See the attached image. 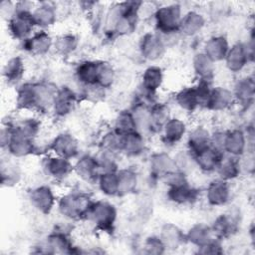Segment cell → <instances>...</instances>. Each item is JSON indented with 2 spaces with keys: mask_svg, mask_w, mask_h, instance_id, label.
I'll list each match as a JSON object with an SVG mask.
<instances>
[{
  "mask_svg": "<svg viewBox=\"0 0 255 255\" xmlns=\"http://www.w3.org/2000/svg\"><path fill=\"white\" fill-rule=\"evenodd\" d=\"M107 90L98 84L79 86V97L81 101H86L91 104H97L104 100Z\"/></svg>",
  "mask_w": 255,
  "mask_h": 255,
  "instance_id": "c3c4849f",
  "label": "cell"
},
{
  "mask_svg": "<svg viewBox=\"0 0 255 255\" xmlns=\"http://www.w3.org/2000/svg\"><path fill=\"white\" fill-rule=\"evenodd\" d=\"M215 238L209 224L198 222L194 223L185 232L186 243L191 244L193 247L198 248Z\"/></svg>",
  "mask_w": 255,
  "mask_h": 255,
  "instance_id": "f35d334b",
  "label": "cell"
},
{
  "mask_svg": "<svg viewBox=\"0 0 255 255\" xmlns=\"http://www.w3.org/2000/svg\"><path fill=\"white\" fill-rule=\"evenodd\" d=\"M182 16V7L178 3H170L156 7L152 13L154 32L159 35L179 33V25Z\"/></svg>",
  "mask_w": 255,
  "mask_h": 255,
  "instance_id": "277c9868",
  "label": "cell"
},
{
  "mask_svg": "<svg viewBox=\"0 0 255 255\" xmlns=\"http://www.w3.org/2000/svg\"><path fill=\"white\" fill-rule=\"evenodd\" d=\"M167 48L161 37L154 31L145 32L138 41V52L140 57L150 63H154L163 58Z\"/></svg>",
  "mask_w": 255,
  "mask_h": 255,
  "instance_id": "7c38bea8",
  "label": "cell"
},
{
  "mask_svg": "<svg viewBox=\"0 0 255 255\" xmlns=\"http://www.w3.org/2000/svg\"><path fill=\"white\" fill-rule=\"evenodd\" d=\"M194 75L198 81L213 82L215 76V63L212 62L202 51L196 52L191 61Z\"/></svg>",
  "mask_w": 255,
  "mask_h": 255,
  "instance_id": "836d02e7",
  "label": "cell"
},
{
  "mask_svg": "<svg viewBox=\"0 0 255 255\" xmlns=\"http://www.w3.org/2000/svg\"><path fill=\"white\" fill-rule=\"evenodd\" d=\"M249 149L247 138L243 128H231L226 129L223 142V151L225 154L241 157Z\"/></svg>",
  "mask_w": 255,
  "mask_h": 255,
  "instance_id": "7402d4cb",
  "label": "cell"
},
{
  "mask_svg": "<svg viewBox=\"0 0 255 255\" xmlns=\"http://www.w3.org/2000/svg\"><path fill=\"white\" fill-rule=\"evenodd\" d=\"M205 24L206 19L202 13L196 10H189L183 13L179 25V34L185 38L195 37L203 30Z\"/></svg>",
  "mask_w": 255,
  "mask_h": 255,
  "instance_id": "4dcf8cb0",
  "label": "cell"
},
{
  "mask_svg": "<svg viewBox=\"0 0 255 255\" xmlns=\"http://www.w3.org/2000/svg\"><path fill=\"white\" fill-rule=\"evenodd\" d=\"M163 80L164 74L161 67L157 65H149L141 74L138 89L148 95L156 97L158 90L163 84Z\"/></svg>",
  "mask_w": 255,
  "mask_h": 255,
  "instance_id": "83f0119b",
  "label": "cell"
},
{
  "mask_svg": "<svg viewBox=\"0 0 255 255\" xmlns=\"http://www.w3.org/2000/svg\"><path fill=\"white\" fill-rule=\"evenodd\" d=\"M235 101L242 112H248L255 100V81L252 75H246L238 78L231 89Z\"/></svg>",
  "mask_w": 255,
  "mask_h": 255,
  "instance_id": "4fadbf2b",
  "label": "cell"
},
{
  "mask_svg": "<svg viewBox=\"0 0 255 255\" xmlns=\"http://www.w3.org/2000/svg\"><path fill=\"white\" fill-rule=\"evenodd\" d=\"M119 194L118 197H124L133 194L138 187L139 177L133 167H120L117 171Z\"/></svg>",
  "mask_w": 255,
  "mask_h": 255,
  "instance_id": "d6a6232c",
  "label": "cell"
},
{
  "mask_svg": "<svg viewBox=\"0 0 255 255\" xmlns=\"http://www.w3.org/2000/svg\"><path fill=\"white\" fill-rule=\"evenodd\" d=\"M186 149L194 156L211 145V131L203 125H197L186 133Z\"/></svg>",
  "mask_w": 255,
  "mask_h": 255,
  "instance_id": "d4e9b609",
  "label": "cell"
},
{
  "mask_svg": "<svg viewBox=\"0 0 255 255\" xmlns=\"http://www.w3.org/2000/svg\"><path fill=\"white\" fill-rule=\"evenodd\" d=\"M122 141H123V134L117 132L112 128L107 132H105L104 135L101 137L99 142L100 151L121 155Z\"/></svg>",
  "mask_w": 255,
  "mask_h": 255,
  "instance_id": "bcb514c9",
  "label": "cell"
},
{
  "mask_svg": "<svg viewBox=\"0 0 255 255\" xmlns=\"http://www.w3.org/2000/svg\"><path fill=\"white\" fill-rule=\"evenodd\" d=\"M118 219V209L114 203L106 199L93 200L84 221L104 233H113Z\"/></svg>",
  "mask_w": 255,
  "mask_h": 255,
  "instance_id": "3957f363",
  "label": "cell"
},
{
  "mask_svg": "<svg viewBox=\"0 0 255 255\" xmlns=\"http://www.w3.org/2000/svg\"><path fill=\"white\" fill-rule=\"evenodd\" d=\"M142 253L145 254H163L166 252V249L159 238L158 235H149L144 238L141 246Z\"/></svg>",
  "mask_w": 255,
  "mask_h": 255,
  "instance_id": "f907efd6",
  "label": "cell"
},
{
  "mask_svg": "<svg viewBox=\"0 0 255 255\" xmlns=\"http://www.w3.org/2000/svg\"><path fill=\"white\" fill-rule=\"evenodd\" d=\"M33 11H17L15 10L8 22V31L11 37L19 42L29 38L36 29L32 17Z\"/></svg>",
  "mask_w": 255,
  "mask_h": 255,
  "instance_id": "5bb4252c",
  "label": "cell"
},
{
  "mask_svg": "<svg viewBox=\"0 0 255 255\" xmlns=\"http://www.w3.org/2000/svg\"><path fill=\"white\" fill-rule=\"evenodd\" d=\"M161 239L166 251H174L186 243L185 232L176 224L166 222L160 226L157 234Z\"/></svg>",
  "mask_w": 255,
  "mask_h": 255,
  "instance_id": "f546056e",
  "label": "cell"
},
{
  "mask_svg": "<svg viewBox=\"0 0 255 255\" xmlns=\"http://www.w3.org/2000/svg\"><path fill=\"white\" fill-rule=\"evenodd\" d=\"M171 118L169 107L160 102L154 103L149 109L150 134H159L165 123Z\"/></svg>",
  "mask_w": 255,
  "mask_h": 255,
  "instance_id": "ab89813d",
  "label": "cell"
},
{
  "mask_svg": "<svg viewBox=\"0 0 255 255\" xmlns=\"http://www.w3.org/2000/svg\"><path fill=\"white\" fill-rule=\"evenodd\" d=\"M74 174L85 183L96 184L101 174V167L97 155L91 153L80 154L74 162Z\"/></svg>",
  "mask_w": 255,
  "mask_h": 255,
  "instance_id": "9a60e30c",
  "label": "cell"
},
{
  "mask_svg": "<svg viewBox=\"0 0 255 255\" xmlns=\"http://www.w3.org/2000/svg\"><path fill=\"white\" fill-rule=\"evenodd\" d=\"M224 152L212 145L194 155L196 168L205 174L215 173L218 164L224 156Z\"/></svg>",
  "mask_w": 255,
  "mask_h": 255,
  "instance_id": "f1b7e54d",
  "label": "cell"
},
{
  "mask_svg": "<svg viewBox=\"0 0 255 255\" xmlns=\"http://www.w3.org/2000/svg\"><path fill=\"white\" fill-rule=\"evenodd\" d=\"M229 47V41L224 35H213L204 42L202 52L216 64L224 61Z\"/></svg>",
  "mask_w": 255,
  "mask_h": 255,
  "instance_id": "1f68e13d",
  "label": "cell"
},
{
  "mask_svg": "<svg viewBox=\"0 0 255 255\" xmlns=\"http://www.w3.org/2000/svg\"><path fill=\"white\" fill-rule=\"evenodd\" d=\"M113 129L121 134H127L136 130L135 121L130 109L121 110L117 114L114 120Z\"/></svg>",
  "mask_w": 255,
  "mask_h": 255,
  "instance_id": "b9f144b4",
  "label": "cell"
},
{
  "mask_svg": "<svg viewBox=\"0 0 255 255\" xmlns=\"http://www.w3.org/2000/svg\"><path fill=\"white\" fill-rule=\"evenodd\" d=\"M188 126L186 122L177 117H171L159 132L160 141L166 147L176 146L186 136Z\"/></svg>",
  "mask_w": 255,
  "mask_h": 255,
  "instance_id": "ffe728a7",
  "label": "cell"
},
{
  "mask_svg": "<svg viewBox=\"0 0 255 255\" xmlns=\"http://www.w3.org/2000/svg\"><path fill=\"white\" fill-rule=\"evenodd\" d=\"M231 182L216 177L212 179L205 188V199L211 207L226 206L231 201Z\"/></svg>",
  "mask_w": 255,
  "mask_h": 255,
  "instance_id": "ac0fdd59",
  "label": "cell"
},
{
  "mask_svg": "<svg viewBox=\"0 0 255 255\" xmlns=\"http://www.w3.org/2000/svg\"><path fill=\"white\" fill-rule=\"evenodd\" d=\"M15 105L19 111L37 113L38 93L36 81L24 82L17 87Z\"/></svg>",
  "mask_w": 255,
  "mask_h": 255,
  "instance_id": "603a6c76",
  "label": "cell"
},
{
  "mask_svg": "<svg viewBox=\"0 0 255 255\" xmlns=\"http://www.w3.org/2000/svg\"><path fill=\"white\" fill-rule=\"evenodd\" d=\"M147 149L146 136L138 131L123 134L121 155L134 159L142 156Z\"/></svg>",
  "mask_w": 255,
  "mask_h": 255,
  "instance_id": "4316f807",
  "label": "cell"
},
{
  "mask_svg": "<svg viewBox=\"0 0 255 255\" xmlns=\"http://www.w3.org/2000/svg\"><path fill=\"white\" fill-rule=\"evenodd\" d=\"M42 170L54 181H64L74 173V163L65 157L49 153L42 158Z\"/></svg>",
  "mask_w": 255,
  "mask_h": 255,
  "instance_id": "ba28073f",
  "label": "cell"
},
{
  "mask_svg": "<svg viewBox=\"0 0 255 255\" xmlns=\"http://www.w3.org/2000/svg\"><path fill=\"white\" fill-rule=\"evenodd\" d=\"M22 177L20 166L11 160L1 161V183L3 186L11 187L17 185Z\"/></svg>",
  "mask_w": 255,
  "mask_h": 255,
  "instance_id": "ee69618b",
  "label": "cell"
},
{
  "mask_svg": "<svg viewBox=\"0 0 255 255\" xmlns=\"http://www.w3.org/2000/svg\"><path fill=\"white\" fill-rule=\"evenodd\" d=\"M12 124L17 131L35 140L38 137L42 128V123L40 119L35 117H27L16 122H12Z\"/></svg>",
  "mask_w": 255,
  "mask_h": 255,
  "instance_id": "7bdbcfd3",
  "label": "cell"
},
{
  "mask_svg": "<svg viewBox=\"0 0 255 255\" xmlns=\"http://www.w3.org/2000/svg\"><path fill=\"white\" fill-rule=\"evenodd\" d=\"M166 199L178 206H188L195 204L200 197V189L185 182L178 185L166 186Z\"/></svg>",
  "mask_w": 255,
  "mask_h": 255,
  "instance_id": "d6986e66",
  "label": "cell"
},
{
  "mask_svg": "<svg viewBox=\"0 0 255 255\" xmlns=\"http://www.w3.org/2000/svg\"><path fill=\"white\" fill-rule=\"evenodd\" d=\"M80 101L78 92L70 86L58 87L51 114L57 119L66 118L75 111Z\"/></svg>",
  "mask_w": 255,
  "mask_h": 255,
  "instance_id": "8fae6325",
  "label": "cell"
},
{
  "mask_svg": "<svg viewBox=\"0 0 255 255\" xmlns=\"http://www.w3.org/2000/svg\"><path fill=\"white\" fill-rule=\"evenodd\" d=\"M197 251L196 253L198 254H222L224 252L223 249V241L218 239V238H213L211 241L206 243L205 245L196 248Z\"/></svg>",
  "mask_w": 255,
  "mask_h": 255,
  "instance_id": "816d5d0a",
  "label": "cell"
},
{
  "mask_svg": "<svg viewBox=\"0 0 255 255\" xmlns=\"http://www.w3.org/2000/svg\"><path fill=\"white\" fill-rule=\"evenodd\" d=\"M40 253L48 254H74L81 253V250L74 245L70 234L63 229L51 231L44 243L39 246Z\"/></svg>",
  "mask_w": 255,
  "mask_h": 255,
  "instance_id": "8992f818",
  "label": "cell"
},
{
  "mask_svg": "<svg viewBox=\"0 0 255 255\" xmlns=\"http://www.w3.org/2000/svg\"><path fill=\"white\" fill-rule=\"evenodd\" d=\"M96 184L103 195L107 197H118L119 183L117 172H102Z\"/></svg>",
  "mask_w": 255,
  "mask_h": 255,
  "instance_id": "f6af8a7d",
  "label": "cell"
},
{
  "mask_svg": "<svg viewBox=\"0 0 255 255\" xmlns=\"http://www.w3.org/2000/svg\"><path fill=\"white\" fill-rule=\"evenodd\" d=\"M20 43L25 53L33 57H43L53 50L54 38L47 30H38Z\"/></svg>",
  "mask_w": 255,
  "mask_h": 255,
  "instance_id": "e0dca14e",
  "label": "cell"
},
{
  "mask_svg": "<svg viewBox=\"0 0 255 255\" xmlns=\"http://www.w3.org/2000/svg\"><path fill=\"white\" fill-rule=\"evenodd\" d=\"M79 44V37L72 32H67L54 39L53 50L60 57H69L77 51Z\"/></svg>",
  "mask_w": 255,
  "mask_h": 255,
  "instance_id": "60d3db41",
  "label": "cell"
},
{
  "mask_svg": "<svg viewBox=\"0 0 255 255\" xmlns=\"http://www.w3.org/2000/svg\"><path fill=\"white\" fill-rule=\"evenodd\" d=\"M173 156L175 168L186 175H188L193 169L196 168L193 155L185 148L177 151Z\"/></svg>",
  "mask_w": 255,
  "mask_h": 255,
  "instance_id": "681fc988",
  "label": "cell"
},
{
  "mask_svg": "<svg viewBox=\"0 0 255 255\" xmlns=\"http://www.w3.org/2000/svg\"><path fill=\"white\" fill-rule=\"evenodd\" d=\"M235 106L232 90L224 86H212L206 105V110L214 113H222Z\"/></svg>",
  "mask_w": 255,
  "mask_h": 255,
  "instance_id": "cb8c5ba5",
  "label": "cell"
},
{
  "mask_svg": "<svg viewBox=\"0 0 255 255\" xmlns=\"http://www.w3.org/2000/svg\"><path fill=\"white\" fill-rule=\"evenodd\" d=\"M174 104L185 113H194L200 109L199 100L194 85L184 87L177 91L173 97Z\"/></svg>",
  "mask_w": 255,
  "mask_h": 255,
  "instance_id": "8d00e7d4",
  "label": "cell"
},
{
  "mask_svg": "<svg viewBox=\"0 0 255 255\" xmlns=\"http://www.w3.org/2000/svg\"><path fill=\"white\" fill-rule=\"evenodd\" d=\"M0 10L3 17H6L7 21L12 17L15 12V2L2 1L0 4Z\"/></svg>",
  "mask_w": 255,
  "mask_h": 255,
  "instance_id": "f5cc1de1",
  "label": "cell"
},
{
  "mask_svg": "<svg viewBox=\"0 0 255 255\" xmlns=\"http://www.w3.org/2000/svg\"><path fill=\"white\" fill-rule=\"evenodd\" d=\"M241 223V214L237 209H230L227 212L216 216L210 224L214 236L220 240H226L238 233Z\"/></svg>",
  "mask_w": 255,
  "mask_h": 255,
  "instance_id": "52a82bcc",
  "label": "cell"
},
{
  "mask_svg": "<svg viewBox=\"0 0 255 255\" xmlns=\"http://www.w3.org/2000/svg\"><path fill=\"white\" fill-rule=\"evenodd\" d=\"M28 200L38 213L49 215L56 207L58 198L49 184H40L29 190Z\"/></svg>",
  "mask_w": 255,
  "mask_h": 255,
  "instance_id": "30bf717a",
  "label": "cell"
},
{
  "mask_svg": "<svg viewBox=\"0 0 255 255\" xmlns=\"http://www.w3.org/2000/svg\"><path fill=\"white\" fill-rule=\"evenodd\" d=\"M25 74V62L21 56H13L3 67V78L10 86H19Z\"/></svg>",
  "mask_w": 255,
  "mask_h": 255,
  "instance_id": "d590c367",
  "label": "cell"
},
{
  "mask_svg": "<svg viewBox=\"0 0 255 255\" xmlns=\"http://www.w3.org/2000/svg\"><path fill=\"white\" fill-rule=\"evenodd\" d=\"M254 38L253 34L246 42L238 41L230 45L224 58L226 69L232 74H240L254 60Z\"/></svg>",
  "mask_w": 255,
  "mask_h": 255,
  "instance_id": "5b68a950",
  "label": "cell"
},
{
  "mask_svg": "<svg viewBox=\"0 0 255 255\" xmlns=\"http://www.w3.org/2000/svg\"><path fill=\"white\" fill-rule=\"evenodd\" d=\"M147 163L148 174L154 181H160L166 173L176 169L173 156L164 150L152 152L148 156Z\"/></svg>",
  "mask_w": 255,
  "mask_h": 255,
  "instance_id": "44dd1931",
  "label": "cell"
},
{
  "mask_svg": "<svg viewBox=\"0 0 255 255\" xmlns=\"http://www.w3.org/2000/svg\"><path fill=\"white\" fill-rule=\"evenodd\" d=\"M33 21L39 30H47L53 27L58 20V9L54 3L40 2L36 3L32 12Z\"/></svg>",
  "mask_w": 255,
  "mask_h": 255,
  "instance_id": "484cf974",
  "label": "cell"
},
{
  "mask_svg": "<svg viewBox=\"0 0 255 255\" xmlns=\"http://www.w3.org/2000/svg\"><path fill=\"white\" fill-rule=\"evenodd\" d=\"M48 150L51 153L75 160L81 154L80 142L77 137L68 131L57 133L48 143Z\"/></svg>",
  "mask_w": 255,
  "mask_h": 255,
  "instance_id": "9c48e42d",
  "label": "cell"
},
{
  "mask_svg": "<svg viewBox=\"0 0 255 255\" xmlns=\"http://www.w3.org/2000/svg\"><path fill=\"white\" fill-rule=\"evenodd\" d=\"M116 78L117 73L114 66L107 61L99 60L97 84L100 85L102 88L109 90L115 84Z\"/></svg>",
  "mask_w": 255,
  "mask_h": 255,
  "instance_id": "7dc6e473",
  "label": "cell"
},
{
  "mask_svg": "<svg viewBox=\"0 0 255 255\" xmlns=\"http://www.w3.org/2000/svg\"><path fill=\"white\" fill-rule=\"evenodd\" d=\"M99 60H83L77 64L74 76L79 86L97 84Z\"/></svg>",
  "mask_w": 255,
  "mask_h": 255,
  "instance_id": "e575fe53",
  "label": "cell"
},
{
  "mask_svg": "<svg viewBox=\"0 0 255 255\" xmlns=\"http://www.w3.org/2000/svg\"><path fill=\"white\" fill-rule=\"evenodd\" d=\"M93 200L88 192L71 190L58 198L56 208L59 214L67 220L84 221Z\"/></svg>",
  "mask_w": 255,
  "mask_h": 255,
  "instance_id": "7a4b0ae2",
  "label": "cell"
},
{
  "mask_svg": "<svg viewBox=\"0 0 255 255\" xmlns=\"http://www.w3.org/2000/svg\"><path fill=\"white\" fill-rule=\"evenodd\" d=\"M215 173L217 174L218 178L228 182H232L233 180L237 179L242 174L240 157L224 154L216 168Z\"/></svg>",
  "mask_w": 255,
  "mask_h": 255,
  "instance_id": "74e56055",
  "label": "cell"
},
{
  "mask_svg": "<svg viewBox=\"0 0 255 255\" xmlns=\"http://www.w3.org/2000/svg\"><path fill=\"white\" fill-rule=\"evenodd\" d=\"M5 149L11 158H24L37 153L39 146L35 139L17 131L12 124V134Z\"/></svg>",
  "mask_w": 255,
  "mask_h": 255,
  "instance_id": "2e32d148",
  "label": "cell"
},
{
  "mask_svg": "<svg viewBox=\"0 0 255 255\" xmlns=\"http://www.w3.org/2000/svg\"><path fill=\"white\" fill-rule=\"evenodd\" d=\"M142 2H121L112 5L104 14V29L112 38L131 35L139 21V10Z\"/></svg>",
  "mask_w": 255,
  "mask_h": 255,
  "instance_id": "6da1fadb",
  "label": "cell"
}]
</instances>
